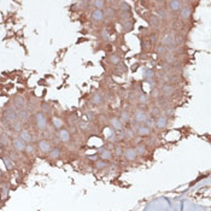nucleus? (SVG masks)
Here are the masks:
<instances>
[{
  "instance_id": "nucleus-37",
  "label": "nucleus",
  "mask_w": 211,
  "mask_h": 211,
  "mask_svg": "<svg viewBox=\"0 0 211 211\" xmlns=\"http://www.w3.org/2000/svg\"><path fill=\"white\" fill-rule=\"evenodd\" d=\"M53 126L57 128V129H58V128H59V129H62V121L58 120L57 117H53Z\"/></svg>"
},
{
  "instance_id": "nucleus-9",
  "label": "nucleus",
  "mask_w": 211,
  "mask_h": 211,
  "mask_svg": "<svg viewBox=\"0 0 211 211\" xmlns=\"http://www.w3.org/2000/svg\"><path fill=\"white\" fill-rule=\"evenodd\" d=\"M39 150L44 153H47L51 151V144L48 140H41L39 141Z\"/></svg>"
},
{
  "instance_id": "nucleus-28",
  "label": "nucleus",
  "mask_w": 211,
  "mask_h": 211,
  "mask_svg": "<svg viewBox=\"0 0 211 211\" xmlns=\"http://www.w3.org/2000/svg\"><path fill=\"white\" fill-rule=\"evenodd\" d=\"M109 62L111 64H114V65H118V64H120V62H121V58L118 57V56H116V54H112V56H110V57H109Z\"/></svg>"
},
{
  "instance_id": "nucleus-39",
  "label": "nucleus",
  "mask_w": 211,
  "mask_h": 211,
  "mask_svg": "<svg viewBox=\"0 0 211 211\" xmlns=\"http://www.w3.org/2000/svg\"><path fill=\"white\" fill-rule=\"evenodd\" d=\"M115 154H116V156H122V154H123V148L121 146H116L115 147Z\"/></svg>"
},
{
  "instance_id": "nucleus-23",
  "label": "nucleus",
  "mask_w": 211,
  "mask_h": 211,
  "mask_svg": "<svg viewBox=\"0 0 211 211\" xmlns=\"http://www.w3.org/2000/svg\"><path fill=\"white\" fill-rule=\"evenodd\" d=\"M145 127H147L148 129H154V127H156V120H154L153 117H148L147 120H146V122H145V124H144Z\"/></svg>"
},
{
  "instance_id": "nucleus-24",
  "label": "nucleus",
  "mask_w": 211,
  "mask_h": 211,
  "mask_svg": "<svg viewBox=\"0 0 211 211\" xmlns=\"http://www.w3.org/2000/svg\"><path fill=\"white\" fill-rule=\"evenodd\" d=\"M156 52L159 56H165L168 53V48L165 47V46H163V45H158L156 47Z\"/></svg>"
},
{
  "instance_id": "nucleus-35",
  "label": "nucleus",
  "mask_w": 211,
  "mask_h": 211,
  "mask_svg": "<svg viewBox=\"0 0 211 211\" xmlns=\"http://www.w3.org/2000/svg\"><path fill=\"white\" fill-rule=\"evenodd\" d=\"M120 17H121L123 21H130V13H129V11H128V12H122V11H121Z\"/></svg>"
},
{
  "instance_id": "nucleus-14",
  "label": "nucleus",
  "mask_w": 211,
  "mask_h": 211,
  "mask_svg": "<svg viewBox=\"0 0 211 211\" xmlns=\"http://www.w3.org/2000/svg\"><path fill=\"white\" fill-rule=\"evenodd\" d=\"M182 7V1H168V9L170 11H179Z\"/></svg>"
},
{
  "instance_id": "nucleus-33",
  "label": "nucleus",
  "mask_w": 211,
  "mask_h": 211,
  "mask_svg": "<svg viewBox=\"0 0 211 211\" xmlns=\"http://www.w3.org/2000/svg\"><path fill=\"white\" fill-rule=\"evenodd\" d=\"M95 167L98 168V169H104V168H106L107 167V163H106V161H97L95 162Z\"/></svg>"
},
{
  "instance_id": "nucleus-36",
  "label": "nucleus",
  "mask_w": 211,
  "mask_h": 211,
  "mask_svg": "<svg viewBox=\"0 0 211 211\" xmlns=\"http://www.w3.org/2000/svg\"><path fill=\"white\" fill-rule=\"evenodd\" d=\"M4 162H5V165H6V168L9 169H12L13 168V162L11 161V159H9V158H4Z\"/></svg>"
},
{
  "instance_id": "nucleus-17",
  "label": "nucleus",
  "mask_w": 211,
  "mask_h": 211,
  "mask_svg": "<svg viewBox=\"0 0 211 211\" xmlns=\"http://www.w3.org/2000/svg\"><path fill=\"white\" fill-rule=\"evenodd\" d=\"M15 105H16V107H18L19 110H23L25 106V99L22 95H17L16 99H15Z\"/></svg>"
},
{
  "instance_id": "nucleus-18",
  "label": "nucleus",
  "mask_w": 211,
  "mask_h": 211,
  "mask_svg": "<svg viewBox=\"0 0 211 211\" xmlns=\"http://www.w3.org/2000/svg\"><path fill=\"white\" fill-rule=\"evenodd\" d=\"M163 114V111L161 110V107H158V106H152L151 109H150V114L148 115H151V117H159V116H162Z\"/></svg>"
},
{
  "instance_id": "nucleus-16",
  "label": "nucleus",
  "mask_w": 211,
  "mask_h": 211,
  "mask_svg": "<svg viewBox=\"0 0 211 211\" xmlns=\"http://www.w3.org/2000/svg\"><path fill=\"white\" fill-rule=\"evenodd\" d=\"M99 156H100V158L103 159V161H106V159H110L111 158V156H112V153H111V151L109 150V148H101V150L99 151Z\"/></svg>"
},
{
  "instance_id": "nucleus-3",
  "label": "nucleus",
  "mask_w": 211,
  "mask_h": 211,
  "mask_svg": "<svg viewBox=\"0 0 211 211\" xmlns=\"http://www.w3.org/2000/svg\"><path fill=\"white\" fill-rule=\"evenodd\" d=\"M5 118L10 123H15L17 120V112L15 111L13 107H9V109L5 111Z\"/></svg>"
},
{
  "instance_id": "nucleus-26",
  "label": "nucleus",
  "mask_w": 211,
  "mask_h": 211,
  "mask_svg": "<svg viewBox=\"0 0 211 211\" xmlns=\"http://www.w3.org/2000/svg\"><path fill=\"white\" fill-rule=\"evenodd\" d=\"M118 9H120L122 12H128L130 7L126 1H118Z\"/></svg>"
},
{
  "instance_id": "nucleus-44",
  "label": "nucleus",
  "mask_w": 211,
  "mask_h": 211,
  "mask_svg": "<svg viewBox=\"0 0 211 211\" xmlns=\"http://www.w3.org/2000/svg\"><path fill=\"white\" fill-rule=\"evenodd\" d=\"M101 38H103V39H105V40H109V34H107L106 29H104V30L101 32Z\"/></svg>"
},
{
  "instance_id": "nucleus-30",
  "label": "nucleus",
  "mask_w": 211,
  "mask_h": 211,
  "mask_svg": "<svg viewBox=\"0 0 211 211\" xmlns=\"http://www.w3.org/2000/svg\"><path fill=\"white\" fill-rule=\"evenodd\" d=\"M144 75H145V79L147 81H151V79H153V77H154V73H153V71H151V70H148V69H146L145 71H144Z\"/></svg>"
},
{
  "instance_id": "nucleus-29",
  "label": "nucleus",
  "mask_w": 211,
  "mask_h": 211,
  "mask_svg": "<svg viewBox=\"0 0 211 211\" xmlns=\"http://www.w3.org/2000/svg\"><path fill=\"white\" fill-rule=\"evenodd\" d=\"M135 151H136V154H145L146 153V147L145 145H142V144H139V145L135 147Z\"/></svg>"
},
{
  "instance_id": "nucleus-45",
  "label": "nucleus",
  "mask_w": 211,
  "mask_h": 211,
  "mask_svg": "<svg viewBox=\"0 0 211 211\" xmlns=\"http://www.w3.org/2000/svg\"><path fill=\"white\" fill-rule=\"evenodd\" d=\"M152 94H153V98H158L159 94H161V91H159V89H153Z\"/></svg>"
},
{
  "instance_id": "nucleus-1",
  "label": "nucleus",
  "mask_w": 211,
  "mask_h": 211,
  "mask_svg": "<svg viewBox=\"0 0 211 211\" xmlns=\"http://www.w3.org/2000/svg\"><path fill=\"white\" fill-rule=\"evenodd\" d=\"M133 117H134V121L140 124V123H145L147 118L150 117V115H148V112L145 111L144 109H136L134 111V114H133Z\"/></svg>"
},
{
  "instance_id": "nucleus-8",
  "label": "nucleus",
  "mask_w": 211,
  "mask_h": 211,
  "mask_svg": "<svg viewBox=\"0 0 211 211\" xmlns=\"http://www.w3.org/2000/svg\"><path fill=\"white\" fill-rule=\"evenodd\" d=\"M110 124H111L112 129H115V130H122L123 129V123L120 121L118 117H112L110 120Z\"/></svg>"
},
{
  "instance_id": "nucleus-12",
  "label": "nucleus",
  "mask_w": 211,
  "mask_h": 211,
  "mask_svg": "<svg viewBox=\"0 0 211 211\" xmlns=\"http://www.w3.org/2000/svg\"><path fill=\"white\" fill-rule=\"evenodd\" d=\"M135 133H136L139 136H148V135L151 134V129H148V128L145 127L144 124H140Z\"/></svg>"
},
{
  "instance_id": "nucleus-31",
  "label": "nucleus",
  "mask_w": 211,
  "mask_h": 211,
  "mask_svg": "<svg viewBox=\"0 0 211 211\" xmlns=\"http://www.w3.org/2000/svg\"><path fill=\"white\" fill-rule=\"evenodd\" d=\"M59 153H60V151L58 150V148H52V150L50 151V157L56 159V158L59 157Z\"/></svg>"
},
{
  "instance_id": "nucleus-7",
  "label": "nucleus",
  "mask_w": 211,
  "mask_h": 211,
  "mask_svg": "<svg viewBox=\"0 0 211 211\" xmlns=\"http://www.w3.org/2000/svg\"><path fill=\"white\" fill-rule=\"evenodd\" d=\"M161 93L163 97H171L174 94V86L171 85H163L161 88Z\"/></svg>"
},
{
  "instance_id": "nucleus-22",
  "label": "nucleus",
  "mask_w": 211,
  "mask_h": 211,
  "mask_svg": "<svg viewBox=\"0 0 211 211\" xmlns=\"http://www.w3.org/2000/svg\"><path fill=\"white\" fill-rule=\"evenodd\" d=\"M92 103H93L94 105H100L103 103V95L100 93H95L92 95Z\"/></svg>"
},
{
  "instance_id": "nucleus-11",
  "label": "nucleus",
  "mask_w": 211,
  "mask_h": 211,
  "mask_svg": "<svg viewBox=\"0 0 211 211\" xmlns=\"http://www.w3.org/2000/svg\"><path fill=\"white\" fill-rule=\"evenodd\" d=\"M191 15H192V9H191V7H188V6L181 7V12H180V16H181V19H182V21L189 19Z\"/></svg>"
},
{
  "instance_id": "nucleus-43",
  "label": "nucleus",
  "mask_w": 211,
  "mask_h": 211,
  "mask_svg": "<svg viewBox=\"0 0 211 211\" xmlns=\"http://www.w3.org/2000/svg\"><path fill=\"white\" fill-rule=\"evenodd\" d=\"M80 128H81V129H83V130H86L87 128H88V122H81L80 123Z\"/></svg>"
},
{
  "instance_id": "nucleus-47",
  "label": "nucleus",
  "mask_w": 211,
  "mask_h": 211,
  "mask_svg": "<svg viewBox=\"0 0 211 211\" xmlns=\"http://www.w3.org/2000/svg\"><path fill=\"white\" fill-rule=\"evenodd\" d=\"M0 141H1V136H0Z\"/></svg>"
},
{
  "instance_id": "nucleus-21",
  "label": "nucleus",
  "mask_w": 211,
  "mask_h": 211,
  "mask_svg": "<svg viewBox=\"0 0 211 211\" xmlns=\"http://www.w3.org/2000/svg\"><path fill=\"white\" fill-rule=\"evenodd\" d=\"M29 116H30L29 112H28L27 110H24V109H23V110H19V111L17 112V117L19 118L21 121H27L28 118H29Z\"/></svg>"
},
{
  "instance_id": "nucleus-32",
  "label": "nucleus",
  "mask_w": 211,
  "mask_h": 211,
  "mask_svg": "<svg viewBox=\"0 0 211 211\" xmlns=\"http://www.w3.org/2000/svg\"><path fill=\"white\" fill-rule=\"evenodd\" d=\"M138 100H139V103L140 104H147V101H148V98H147V95L146 94H140L138 97Z\"/></svg>"
},
{
  "instance_id": "nucleus-20",
  "label": "nucleus",
  "mask_w": 211,
  "mask_h": 211,
  "mask_svg": "<svg viewBox=\"0 0 211 211\" xmlns=\"http://www.w3.org/2000/svg\"><path fill=\"white\" fill-rule=\"evenodd\" d=\"M148 22H150L152 27H158V25L161 24V19L158 18L157 15H152V16H150V18H148Z\"/></svg>"
},
{
  "instance_id": "nucleus-27",
  "label": "nucleus",
  "mask_w": 211,
  "mask_h": 211,
  "mask_svg": "<svg viewBox=\"0 0 211 211\" xmlns=\"http://www.w3.org/2000/svg\"><path fill=\"white\" fill-rule=\"evenodd\" d=\"M91 5H93V6L95 7V10H101L103 7L105 6V1H101V0H98V1H91L89 3Z\"/></svg>"
},
{
  "instance_id": "nucleus-10",
  "label": "nucleus",
  "mask_w": 211,
  "mask_h": 211,
  "mask_svg": "<svg viewBox=\"0 0 211 211\" xmlns=\"http://www.w3.org/2000/svg\"><path fill=\"white\" fill-rule=\"evenodd\" d=\"M13 146H15V148H16L18 152H22V151L25 150V142L21 138L15 139V140H13Z\"/></svg>"
},
{
  "instance_id": "nucleus-38",
  "label": "nucleus",
  "mask_w": 211,
  "mask_h": 211,
  "mask_svg": "<svg viewBox=\"0 0 211 211\" xmlns=\"http://www.w3.org/2000/svg\"><path fill=\"white\" fill-rule=\"evenodd\" d=\"M135 132L134 130H132V129H128L126 130V136L127 138H129V139H133V138H135Z\"/></svg>"
},
{
  "instance_id": "nucleus-25",
  "label": "nucleus",
  "mask_w": 211,
  "mask_h": 211,
  "mask_svg": "<svg viewBox=\"0 0 211 211\" xmlns=\"http://www.w3.org/2000/svg\"><path fill=\"white\" fill-rule=\"evenodd\" d=\"M115 9L114 7H107L105 11H104V16H106V18H112V17H115Z\"/></svg>"
},
{
  "instance_id": "nucleus-19",
  "label": "nucleus",
  "mask_w": 211,
  "mask_h": 211,
  "mask_svg": "<svg viewBox=\"0 0 211 211\" xmlns=\"http://www.w3.org/2000/svg\"><path fill=\"white\" fill-rule=\"evenodd\" d=\"M21 139L24 141V142H28L30 144V141H32V135H30V133L28 130H21Z\"/></svg>"
},
{
  "instance_id": "nucleus-5",
  "label": "nucleus",
  "mask_w": 211,
  "mask_h": 211,
  "mask_svg": "<svg viewBox=\"0 0 211 211\" xmlns=\"http://www.w3.org/2000/svg\"><path fill=\"white\" fill-rule=\"evenodd\" d=\"M123 156H124V158L127 159V161H134V159L136 158V151L135 148H127V150H123Z\"/></svg>"
},
{
  "instance_id": "nucleus-13",
  "label": "nucleus",
  "mask_w": 211,
  "mask_h": 211,
  "mask_svg": "<svg viewBox=\"0 0 211 211\" xmlns=\"http://www.w3.org/2000/svg\"><path fill=\"white\" fill-rule=\"evenodd\" d=\"M58 136L63 142H68L70 140V132L68 129H63V128H62L58 133Z\"/></svg>"
},
{
  "instance_id": "nucleus-34",
  "label": "nucleus",
  "mask_w": 211,
  "mask_h": 211,
  "mask_svg": "<svg viewBox=\"0 0 211 211\" xmlns=\"http://www.w3.org/2000/svg\"><path fill=\"white\" fill-rule=\"evenodd\" d=\"M133 27V23L130 22V21H126V22H123L122 23V28L123 30H130Z\"/></svg>"
},
{
  "instance_id": "nucleus-4",
  "label": "nucleus",
  "mask_w": 211,
  "mask_h": 211,
  "mask_svg": "<svg viewBox=\"0 0 211 211\" xmlns=\"http://www.w3.org/2000/svg\"><path fill=\"white\" fill-rule=\"evenodd\" d=\"M92 18H93V21H94V22H97V23L103 22L104 18H105L104 11H103V10H95L94 9L93 12H92Z\"/></svg>"
},
{
  "instance_id": "nucleus-40",
  "label": "nucleus",
  "mask_w": 211,
  "mask_h": 211,
  "mask_svg": "<svg viewBox=\"0 0 211 211\" xmlns=\"http://www.w3.org/2000/svg\"><path fill=\"white\" fill-rule=\"evenodd\" d=\"M174 27H176V29H182L183 28V23L181 22V21H176V22L174 23Z\"/></svg>"
},
{
  "instance_id": "nucleus-6",
  "label": "nucleus",
  "mask_w": 211,
  "mask_h": 211,
  "mask_svg": "<svg viewBox=\"0 0 211 211\" xmlns=\"http://www.w3.org/2000/svg\"><path fill=\"white\" fill-rule=\"evenodd\" d=\"M168 127V118L165 116H159L156 120V128L158 129H165Z\"/></svg>"
},
{
  "instance_id": "nucleus-42",
  "label": "nucleus",
  "mask_w": 211,
  "mask_h": 211,
  "mask_svg": "<svg viewBox=\"0 0 211 211\" xmlns=\"http://www.w3.org/2000/svg\"><path fill=\"white\" fill-rule=\"evenodd\" d=\"M164 114H165V117L167 116H173L174 115V109H171V107L170 109H167L165 111H164Z\"/></svg>"
},
{
  "instance_id": "nucleus-46",
  "label": "nucleus",
  "mask_w": 211,
  "mask_h": 211,
  "mask_svg": "<svg viewBox=\"0 0 211 211\" xmlns=\"http://www.w3.org/2000/svg\"><path fill=\"white\" fill-rule=\"evenodd\" d=\"M151 41H152V44H156L157 41H158V39H157V35H153V36L151 38Z\"/></svg>"
},
{
  "instance_id": "nucleus-41",
  "label": "nucleus",
  "mask_w": 211,
  "mask_h": 211,
  "mask_svg": "<svg viewBox=\"0 0 211 211\" xmlns=\"http://www.w3.org/2000/svg\"><path fill=\"white\" fill-rule=\"evenodd\" d=\"M25 151H27L28 153H33V151H34V147L30 145V144H27L25 145Z\"/></svg>"
},
{
  "instance_id": "nucleus-2",
  "label": "nucleus",
  "mask_w": 211,
  "mask_h": 211,
  "mask_svg": "<svg viewBox=\"0 0 211 211\" xmlns=\"http://www.w3.org/2000/svg\"><path fill=\"white\" fill-rule=\"evenodd\" d=\"M36 126L39 129H45V128L47 127V118H46V116L42 112L36 114Z\"/></svg>"
},
{
  "instance_id": "nucleus-48",
  "label": "nucleus",
  "mask_w": 211,
  "mask_h": 211,
  "mask_svg": "<svg viewBox=\"0 0 211 211\" xmlns=\"http://www.w3.org/2000/svg\"><path fill=\"white\" fill-rule=\"evenodd\" d=\"M0 175H1V171H0Z\"/></svg>"
},
{
  "instance_id": "nucleus-15",
  "label": "nucleus",
  "mask_w": 211,
  "mask_h": 211,
  "mask_svg": "<svg viewBox=\"0 0 211 211\" xmlns=\"http://www.w3.org/2000/svg\"><path fill=\"white\" fill-rule=\"evenodd\" d=\"M130 112L128 111V110H122L121 111V114H120V121L122 123H128V122H130Z\"/></svg>"
}]
</instances>
